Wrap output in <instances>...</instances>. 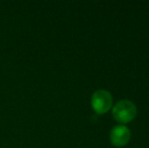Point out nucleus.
I'll use <instances>...</instances> for the list:
<instances>
[{
    "label": "nucleus",
    "mask_w": 149,
    "mask_h": 148,
    "mask_svg": "<svg viewBox=\"0 0 149 148\" xmlns=\"http://www.w3.org/2000/svg\"><path fill=\"white\" fill-rule=\"evenodd\" d=\"M131 133L129 129L125 126H116L111 132V142L114 146L122 147L125 146L130 140Z\"/></svg>",
    "instance_id": "nucleus-3"
},
{
    "label": "nucleus",
    "mask_w": 149,
    "mask_h": 148,
    "mask_svg": "<svg viewBox=\"0 0 149 148\" xmlns=\"http://www.w3.org/2000/svg\"><path fill=\"white\" fill-rule=\"evenodd\" d=\"M136 106L130 101H121L113 109V116L120 123H129L136 117Z\"/></svg>",
    "instance_id": "nucleus-1"
},
{
    "label": "nucleus",
    "mask_w": 149,
    "mask_h": 148,
    "mask_svg": "<svg viewBox=\"0 0 149 148\" xmlns=\"http://www.w3.org/2000/svg\"><path fill=\"white\" fill-rule=\"evenodd\" d=\"M113 104L112 94L104 89L96 90L91 97V107L98 115L106 114L111 109Z\"/></svg>",
    "instance_id": "nucleus-2"
}]
</instances>
